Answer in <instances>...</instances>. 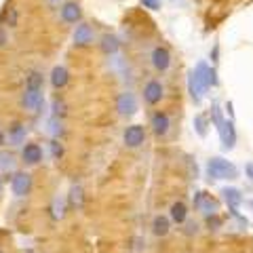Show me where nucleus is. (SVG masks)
I'll list each match as a JSON object with an SVG mask.
<instances>
[{"label": "nucleus", "mask_w": 253, "mask_h": 253, "mask_svg": "<svg viewBox=\"0 0 253 253\" xmlns=\"http://www.w3.org/2000/svg\"><path fill=\"white\" fill-rule=\"evenodd\" d=\"M23 106L30 110H38L42 106V89H28L23 93Z\"/></svg>", "instance_id": "nucleus-9"}, {"label": "nucleus", "mask_w": 253, "mask_h": 253, "mask_svg": "<svg viewBox=\"0 0 253 253\" xmlns=\"http://www.w3.org/2000/svg\"><path fill=\"white\" fill-rule=\"evenodd\" d=\"M152 63H154V68L156 70H167L169 68V63H171V55L167 49H163V46H156L154 53H152Z\"/></svg>", "instance_id": "nucleus-11"}, {"label": "nucleus", "mask_w": 253, "mask_h": 253, "mask_svg": "<svg viewBox=\"0 0 253 253\" xmlns=\"http://www.w3.org/2000/svg\"><path fill=\"white\" fill-rule=\"evenodd\" d=\"M61 19L68 21V23H76L78 19H81V6H78L76 2H68L61 6Z\"/></svg>", "instance_id": "nucleus-13"}, {"label": "nucleus", "mask_w": 253, "mask_h": 253, "mask_svg": "<svg viewBox=\"0 0 253 253\" xmlns=\"http://www.w3.org/2000/svg\"><path fill=\"white\" fill-rule=\"evenodd\" d=\"M4 42H6V36H4V32L0 30V44H4Z\"/></svg>", "instance_id": "nucleus-27"}, {"label": "nucleus", "mask_w": 253, "mask_h": 253, "mask_svg": "<svg viewBox=\"0 0 253 253\" xmlns=\"http://www.w3.org/2000/svg\"><path fill=\"white\" fill-rule=\"evenodd\" d=\"M207 78H209V84H217V78H215V70H211V68H209V72H207Z\"/></svg>", "instance_id": "nucleus-26"}, {"label": "nucleus", "mask_w": 253, "mask_h": 253, "mask_svg": "<svg viewBox=\"0 0 253 253\" xmlns=\"http://www.w3.org/2000/svg\"><path fill=\"white\" fill-rule=\"evenodd\" d=\"M51 83H53L55 89H61V86H66V83H68V70L61 68V66L53 68V72H51Z\"/></svg>", "instance_id": "nucleus-16"}, {"label": "nucleus", "mask_w": 253, "mask_h": 253, "mask_svg": "<svg viewBox=\"0 0 253 253\" xmlns=\"http://www.w3.org/2000/svg\"><path fill=\"white\" fill-rule=\"evenodd\" d=\"M217 131H219V137H221V146H224L226 150L234 148L236 133H234V125H232V121H224V123L217 126Z\"/></svg>", "instance_id": "nucleus-6"}, {"label": "nucleus", "mask_w": 253, "mask_h": 253, "mask_svg": "<svg viewBox=\"0 0 253 253\" xmlns=\"http://www.w3.org/2000/svg\"><path fill=\"white\" fill-rule=\"evenodd\" d=\"M186 215H188L186 205L184 203H173V207H171V219L175 221V224H184Z\"/></svg>", "instance_id": "nucleus-17"}, {"label": "nucleus", "mask_w": 253, "mask_h": 253, "mask_svg": "<svg viewBox=\"0 0 253 253\" xmlns=\"http://www.w3.org/2000/svg\"><path fill=\"white\" fill-rule=\"evenodd\" d=\"M11 190L15 196H28L32 190V177L30 173H15L11 179Z\"/></svg>", "instance_id": "nucleus-3"}, {"label": "nucleus", "mask_w": 253, "mask_h": 253, "mask_svg": "<svg viewBox=\"0 0 253 253\" xmlns=\"http://www.w3.org/2000/svg\"><path fill=\"white\" fill-rule=\"evenodd\" d=\"M247 173H249V177L253 179V165H249V167H247Z\"/></svg>", "instance_id": "nucleus-28"}, {"label": "nucleus", "mask_w": 253, "mask_h": 253, "mask_svg": "<svg viewBox=\"0 0 253 253\" xmlns=\"http://www.w3.org/2000/svg\"><path fill=\"white\" fill-rule=\"evenodd\" d=\"M141 4L148 6V9H158V6H161V0H141Z\"/></svg>", "instance_id": "nucleus-24"}, {"label": "nucleus", "mask_w": 253, "mask_h": 253, "mask_svg": "<svg viewBox=\"0 0 253 253\" xmlns=\"http://www.w3.org/2000/svg\"><path fill=\"white\" fill-rule=\"evenodd\" d=\"M0 253H2V251H0Z\"/></svg>", "instance_id": "nucleus-32"}, {"label": "nucleus", "mask_w": 253, "mask_h": 253, "mask_svg": "<svg viewBox=\"0 0 253 253\" xmlns=\"http://www.w3.org/2000/svg\"><path fill=\"white\" fill-rule=\"evenodd\" d=\"M152 129L156 135H165V133L169 131V116L165 112H156L152 116Z\"/></svg>", "instance_id": "nucleus-14"}, {"label": "nucleus", "mask_w": 253, "mask_h": 253, "mask_svg": "<svg viewBox=\"0 0 253 253\" xmlns=\"http://www.w3.org/2000/svg\"><path fill=\"white\" fill-rule=\"evenodd\" d=\"M125 144L129 146V148H137L144 144V139H146V133H144V126L141 125H131V126H126V131H125Z\"/></svg>", "instance_id": "nucleus-4"}, {"label": "nucleus", "mask_w": 253, "mask_h": 253, "mask_svg": "<svg viewBox=\"0 0 253 253\" xmlns=\"http://www.w3.org/2000/svg\"><path fill=\"white\" fill-rule=\"evenodd\" d=\"M70 199H72V205L81 207V205H83V188L81 186H74L72 188V196H70Z\"/></svg>", "instance_id": "nucleus-23"}, {"label": "nucleus", "mask_w": 253, "mask_h": 253, "mask_svg": "<svg viewBox=\"0 0 253 253\" xmlns=\"http://www.w3.org/2000/svg\"><path fill=\"white\" fill-rule=\"evenodd\" d=\"M207 173L213 179H234L236 175H239V171H236L234 165L228 163L226 158H221V156L211 158V161L207 163Z\"/></svg>", "instance_id": "nucleus-2"}, {"label": "nucleus", "mask_w": 253, "mask_h": 253, "mask_svg": "<svg viewBox=\"0 0 253 253\" xmlns=\"http://www.w3.org/2000/svg\"><path fill=\"white\" fill-rule=\"evenodd\" d=\"M194 205L199 207V211L205 213V215H213V213L217 211V203L213 201L209 194H205V192H199V194H196Z\"/></svg>", "instance_id": "nucleus-7"}, {"label": "nucleus", "mask_w": 253, "mask_h": 253, "mask_svg": "<svg viewBox=\"0 0 253 253\" xmlns=\"http://www.w3.org/2000/svg\"><path fill=\"white\" fill-rule=\"evenodd\" d=\"M207 72H209V66L205 61H201L188 76V89H190V95H192V99L196 101V104L203 99V95H205V91H207V86H209Z\"/></svg>", "instance_id": "nucleus-1"}, {"label": "nucleus", "mask_w": 253, "mask_h": 253, "mask_svg": "<svg viewBox=\"0 0 253 253\" xmlns=\"http://www.w3.org/2000/svg\"><path fill=\"white\" fill-rule=\"evenodd\" d=\"M51 150H53V156H55V158H59V156L63 154V148L57 144V141H53V144H51Z\"/></svg>", "instance_id": "nucleus-25"}, {"label": "nucleus", "mask_w": 253, "mask_h": 253, "mask_svg": "<svg viewBox=\"0 0 253 253\" xmlns=\"http://www.w3.org/2000/svg\"><path fill=\"white\" fill-rule=\"evenodd\" d=\"M93 41V30L91 26H86V23H81V26H76V32H74V42L76 44H89Z\"/></svg>", "instance_id": "nucleus-12"}, {"label": "nucleus", "mask_w": 253, "mask_h": 253, "mask_svg": "<svg viewBox=\"0 0 253 253\" xmlns=\"http://www.w3.org/2000/svg\"><path fill=\"white\" fill-rule=\"evenodd\" d=\"M21 158L26 161L28 165H36L42 161V148L38 144H26L21 150Z\"/></svg>", "instance_id": "nucleus-8"}, {"label": "nucleus", "mask_w": 253, "mask_h": 253, "mask_svg": "<svg viewBox=\"0 0 253 253\" xmlns=\"http://www.w3.org/2000/svg\"><path fill=\"white\" fill-rule=\"evenodd\" d=\"M194 126H196V133H199L201 137L207 135V121H205V116H196L194 118Z\"/></svg>", "instance_id": "nucleus-22"}, {"label": "nucleus", "mask_w": 253, "mask_h": 253, "mask_svg": "<svg viewBox=\"0 0 253 253\" xmlns=\"http://www.w3.org/2000/svg\"><path fill=\"white\" fill-rule=\"evenodd\" d=\"M0 141H2V135H0Z\"/></svg>", "instance_id": "nucleus-31"}, {"label": "nucleus", "mask_w": 253, "mask_h": 253, "mask_svg": "<svg viewBox=\"0 0 253 253\" xmlns=\"http://www.w3.org/2000/svg\"><path fill=\"white\" fill-rule=\"evenodd\" d=\"M26 86L28 89H42V74L41 72H30Z\"/></svg>", "instance_id": "nucleus-21"}, {"label": "nucleus", "mask_w": 253, "mask_h": 253, "mask_svg": "<svg viewBox=\"0 0 253 253\" xmlns=\"http://www.w3.org/2000/svg\"><path fill=\"white\" fill-rule=\"evenodd\" d=\"M9 139H11V144H21L23 139H26V126H21V125H15L11 133H9Z\"/></svg>", "instance_id": "nucleus-20"}, {"label": "nucleus", "mask_w": 253, "mask_h": 253, "mask_svg": "<svg viewBox=\"0 0 253 253\" xmlns=\"http://www.w3.org/2000/svg\"><path fill=\"white\" fill-rule=\"evenodd\" d=\"M144 97H146L148 104H158L163 97V84L158 81H150L144 89Z\"/></svg>", "instance_id": "nucleus-10"}, {"label": "nucleus", "mask_w": 253, "mask_h": 253, "mask_svg": "<svg viewBox=\"0 0 253 253\" xmlns=\"http://www.w3.org/2000/svg\"><path fill=\"white\" fill-rule=\"evenodd\" d=\"M152 230H154V234H156V236H165V234L169 232V219H167V217H163V215L154 217Z\"/></svg>", "instance_id": "nucleus-18"}, {"label": "nucleus", "mask_w": 253, "mask_h": 253, "mask_svg": "<svg viewBox=\"0 0 253 253\" xmlns=\"http://www.w3.org/2000/svg\"><path fill=\"white\" fill-rule=\"evenodd\" d=\"M221 194H224L226 203L230 205V209H236V207H239V205L243 203L241 190H236V188H224V190H221Z\"/></svg>", "instance_id": "nucleus-15"}, {"label": "nucleus", "mask_w": 253, "mask_h": 253, "mask_svg": "<svg viewBox=\"0 0 253 253\" xmlns=\"http://www.w3.org/2000/svg\"><path fill=\"white\" fill-rule=\"evenodd\" d=\"M0 192H2V179H0Z\"/></svg>", "instance_id": "nucleus-29"}, {"label": "nucleus", "mask_w": 253, "mask_h": 253, "mask_svg": "<svg viewBox=\"0 0 253 253\" xmlns=\"http://www.w3.org/2000/svg\"><path fill=\"white\" fill-rule=\"evenodd\" d=\"M101 49H104V53H116L118 51V38L106 34L101 38Z\"/></svg>", "instance_id": "nucleus-19"}, {"label": "nucleus", "mask_w": 253, "mask_h": 253, "mask_svg": "<svg viewBox=\"0 0 253 253\" xmlns=\"http://www.w3.org/2000/svg\"><path fill=\"white\" fill-rule=\"evenodd\" d=\"M251 209H253V201H251Z\"/></svg>", "instance_id": "nucleus-30"}, {"label": "nucleus", "mask_w": 253, "mask_h": 253, "mask_svg": "<svg viewBox=\"0 0 253 253\" xmlns=\"http://www.w3.org/2000/svg\"><path fill=\"white\" fill-rule=\"evenodd\" d=\"M116 108L118 112L125 114V116H131L137 112V99L133 93H121L118 95V101H116Z\"/></svg>", "instance_id": "nucleus-5"}]
</instances>
